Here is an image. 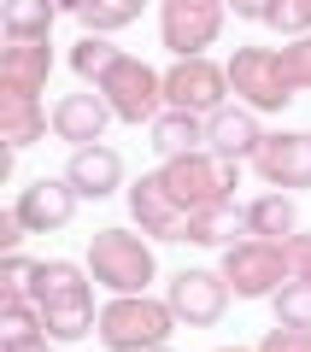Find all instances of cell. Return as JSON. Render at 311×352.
I'll list each match as a JSON object with an SVG mask.
<instances>
[{
  "instance_id": "1",
  "label": "cell",
  "mask_w": 311,
  "mask_h": 352,
  "mask_svg": "<svg viewBox=\"0 0 311 352\" xmlns=\"http://www.w3.org/2000/svg\"><path fill=\"white\" fill-rule=\"evenodd\" d=\"M30 300L41 305V329H47L59 346L100 329L88 270H83V264H71V258H41L36 264V282H30Z\"/></svg>"
},
{
  "instance_id": "2",
  "label": "cell",
  "mask_w": 311,
  "mask_h": 352,
  "mask_svg": "<svg viewBox=\"0 0 311 352\" xmlns=\"http://www.w3.org/2000/svg\"><path fill=\"white\" fill-rule=\"evenodd\" d=\"M176 329L171 300H153V294H112V305H100V329L112 352H136V346H164Z\"/></svg>"
},
{
  "instance_id": "3",
  "label": "cell",
  "mask_w": 311,
  "mask_h": 352,
  "mask_svg": "<svg viewBox=\"0 0 311 352\" xmlns=\"http://www.w3.org/2000/svg\"><path fill=\"white\" fill-rule=\"evenodd\" d=\"M153 270H159L153 264V247L141 235H129V229H100L88 241V276L106 294H147Z\"/></svg>"
},
{
  "instance_id": "4",
  "label": "cell",
  "mask_w": 311,
  "mask_h": 352,
  "mask_svg": "<svg viewBox=\"0 0 311 352\" xmlns=\"http://www.w3.org/2000/svg\"><path fill=\"white\" fill-rule=\"evenodd\" d=\"M159 176H164V188L182 200V212H200V206H224V200H235V188H241L235 159H217L212 147L182 153V159H164V164H159Z\"/></svg>"
},
{
  "instance_id": "5",
  "label": "cell",
  "mask_w": 311,
  "mask_h": 352,
  "mask_svg": "<svg viewBox=\"0 0 311 352\" xmlns=\"http://www.w3.org/2000/svg\"><path fill=\"white\" fill-rule=\"evenodd\" d=\"M224 282L235 288V300H270L282 282H294V264H288V247L282 241H235V247H224Z\"/></svg>"
},
{
  "instance_id": "6",
  "label": "cell",
  "mask_w": 311,
  "mask_h": 352,
  "mask_svg": "<svg viewBox=\"0 0 311 352\" xmlns=\"http://www.w3.org/2000/svg\"><path fill=\"white\" fill-rule=\"evenodd\" d=\"M100 94H106V106H112V118H124V124H153V118L164 112V76L153 71L147 59H118L112 71L100 76Z\"/></svg>"
},
{
  "instance_id": "7",
  "label": "cell",
  "mask_w": 311,
  "mask_h": 352,
  "mask_svg": "<svg viewBox=\"0 0 311 352\" xmlns=\"http://www.w3.org/2000/svg\"><path fill=\"white\" fill-rule=\"evenodd\" d=\"M229 88H235V100L253 106V112H282V106L294 100V82H288L276 47H235V59H229Z\"/></svg>"
},
{
  "instance_id": "8",
  "label": "cell",
  "mask_w": 311,
  "mask_h": 352,
  "mask_svg": "<svg viewBox=\"0 0 311 352\" xmlns=\"http://www.w3.org/2000/svg\"><path fill=\"white\" fill-rule=\"evenodd\" d=\"M229 65L206 59V53H194V59H176L171 71H164V106H176V112H200L212 118L217 106H229Z\"/></svg>"
},
{
  "instance_id": "9",
  "label": "cell",
  "mask_w": 311,
  "mask_h": 352,
  "mask_svg": "<svg viewBox=\"0 0 311 352\" xmlns=\"http://www.w3.org/2000/svg\"><path fill=\"white\" fill-rule=\"evenodd\" d=\"M224 12H229V0H164L159 6V41L176 59H194V53H206L217 41Z\"/></svg>"
},
{
  "instance_id": "10",
  "label": "cell",
  "mask_w": 311,
  "mask_h": 352,
  "mask_svg": "<svg viewBox=\"0 0 311 352\" xmlns=\"http://www.w3.org/2000/svg\"><path fill=\"white\" fill-rule=\"evenodd\" d=\"M229 294H235V288L224 282V270H176L171 288H164V300H171L176 323H188V329H212L217 317H224Z\"/></svg>"
},
{
  "instance_id": "11",
  "label": "cell",
  "mask_w": 311,
  "mask_h": 352,
  "mask_svg": "<svg viewBox=\"0 0 311 352\" xmlns=\"http://www.w3.org/2000/svg\"><path fill=\"white\" fill-rule=\"evenodd\" d=\"M253 170L282 194L311 188V129H276V135H264V147L253 153Z\"/></svg>"
},
{
  "instance_id": "12",
  "label": "cell",
  "mask_w": 311,
  "mask_h": 352,
  "mask_svg": "<svg viewBox=\"0 0 311 352\" xmlns=\"http://www.w3.org/2000/svg\"><path fill=\"white\" fill-rule=\"evenodd\" d=\"M76 200H83V194H76L65 176H36L30 188H18V206H12V212L24 217L30 235H53V229H65V223L76 217Z\"/></svg>"
},
{
  "instance_id": "13",
  "label": "cell",
  "mask_w": 311,
  "mask_h": 352,
  "mask_svg": "<svg viewBox=\"0 0 311 352\" xmlns=\"http://www.w3.org/2000/svg\"><path fill=\"white\" fill-rule=\"evenodd\" d=\"M129 217H136L141 235H159V241H182V229H188L182 200L164 188V176H159V170L141 176L136 188H129Z\"/></svg>"
},
{
  "instance_id": "14",
  "label": "cell",
  "mask_w": 311,
  "mask_h": 352,
  "mask_svg": "<svg viewBox=\"0 0 311 352\" xmlns=\"http://www.w3.org/2000/svg\"><path fill=\"white\" fill-rule=\"evenodd\" d=\"M206 147L217 153V159H253V153L264 147V129H259V112L253 106H217L212 118H206Z\"/></svg>"
},
{
  "instance_id": "15",
  "label": "cell",
  "mask_w": 311,
  "mask_h": 352,
  "mask_svg": "<svg viewBox=\"0 0 311 352\" xmlns=\"http://www.w3.org/2000/svg\"><path fill=\"white\" fill-rule=\"evenodd\" d=\"M106 124H112V106H106V94H65L59 106H53V135L71 141V147H94L100 135H106Z\"/></svg>"
},
{
  "instance_id": "16",
  "label": "cell",
  "mask_w": 311,
  "mask_h": 352,
  "mask_svg": "<svg viewBox=\"0 0 311 352\" xmlns=\"http://www.w3.org/2000/svg\"><path fill=\"white\" fill-rule=\"evenodd\" d=\"M65 182H71L83 200H106V194L124 182V159H118L106 141H94V147H76L71 164H65Z\"/></svg>"
},
{
  "instance_id": "17",
  "label": "cell",
  "mask_w": 311,
  "mask_h": 352,
  "mask_svg": "<svg viewBox=\"0 0 311 352\" xmlns=\"http://www.w3.org/2000/svg\"><path fill=\"white\" fill-rule=\"evenodd\" d=\"M47 76H53V47L47 41H6V47H0V88L41 94Z\"/></svg>"
},
{
  "instance_id": "18",
  "label": "cell",
  "mask_w": 311,
  "mask_h": 352,
  "mask_svg": "<svg viewBox=\"0 0 311 352\" xmlns=\"http://www.w3.org/2000/svg\"><path fill=\"white\" fill-rule=\"evenodd\" d=\"M53 118L41 112L36 94H18V88H0V141L6 147H36L41 135H47Z\"/></svg>"
},
{
  "instance_id": "19",
  "label": "cell",
  "mask_w": 311,
  "mask_h": 352,
  "mask_svg": "<svg viewBox=\"0 0 311 352\" xmlns=\"http://www.w3.org/2000/svg\"><path fill=\"white\" fill-rule=\"evenodd\" d=\"M147 135H153V153H159V159H182V153H200V147H206V118L164 106V112L147 124Z\"/></svg>"
},
{
  "instance_id": "20",
  "label": "cell",
  "mask_w": 311,
  "mask_h": 352,
  "mask_svg": "<svg viewBox=\"0 0 311 352\" xmlns=\"http://www.w3.org/2000/svg\"><path fill=\"white\" fill-rule=\"evenodd\" d=\"M241 217H247V235H259V241H288V235H299V206H294V194H282V188L247 200V206H241Z\"/></svg>"
},
{
  "instance_id": "21",
  "label": "cell",
  "mask_w": 311,
  "mask_h": 352,
  "mask_svg": "<svg viewBox=\"0 0 311 352\" xmlns=\"http://www.w3.org/2000/svg\"><path fill=\"white\" fill-rule=\"evenodd\" d=\"M235 229H247V217H241L235 200H224V206H200V212H188L182 241H200V247H235Z\"/></svg>"
},
{
  "instance_id": "22",
  "label": "cell",
  "mask_w": 311,
  "mask_h": 352,
  "mask_svg": "<svg viewBox=\"0 0 311 352\" xmlns=\"http://www.w3.org/2000/svg\"><path fill=\"white\" fill-rule=\"evenodd\" d=\"M53 18H59V0H6V6H0L6 41H47Z\"/></svg>"
},
{
  "instance_id": "23",
  "label": "cell",
  "mask_w": 311,
  "mask_h": 352,
  "mask_svg": "<svg viewBox=\"0 0 311 352\" xmlns=\"http://www.w3.org/2000/svg\"><path fill=\"white\" fill-rule=\"evenodd\" d=\"M141 6H147V0H88L83 12V30H94V36H112V30H129L141 18Z\"/></svg>"
},
{
  "instance_id": "24",
  "label": "cell",
  "mask_w": 311,
  "mask_h": 352,
  "mask_svg": "<svg viewBox=\"0 0 311 352\" xmlns=\"http://www.w3.org/2000/svg\"><path fill=\"white\" fill-rule=\"evenodd\" d=\"M118 59H124V53H118L106 36H94V30H88V36L71 47V65H76V76H83V82H100V76L112 71Z\"/></svg>"
},
{
  "instance_id": "25",
  "label": "cell",
  "mask_w": 311,
  "mask_h": 352,
  "mask_svg": "<svg viewBox=\"0 0 311 352\" xmlns=\"http://www.w3.org/2000/svg\"><path fill=\"white\" fill-rule=\"evenodd\" d=\"M270 305H276V323H288V329H311V282H282V288L270 294Z\"/></svg>"
},
{
  "instance_id": "26",
  "label": "cell",
  "mask_w": 311,
  "mask_h": 352,
  "mask_svg": "<svg viewBox=\"0 0 311 352\" xmlns=\"http://www.w3.org/2000/svg\"><path fill=\"white\" fill-rule=\"evenodd\" d=\"M264 24H270V30H282L288 41H294V36H311V0H276Z\"/></svg>"
},
{
  "instance_id": "27",
  "label": "cell",
  "mask_w": 311,
  "mask_h": 352,
  "mask_svg": "<svg viewBox=\"0 0 311 352\" xmlns=\"http://www.w3.org/2000/svg\"><path fill=\"white\" fill-rule=\"evenodd\" d=\"M282 71H288L294 88H311V36H294L282 47Z\"/></svg>"
},
{
  "instance_id": "28",
  "label": "cell",
  "mask_w": 311,
  "mask_h": 352,
  "mask_svg": "<svg viewBox=\"0 0 311 352\" xmlns=\"http://www.w3.org/2000/svg\"><path fill=\"white\" fill-rule=\"evenodd\" d=\"M30 282H36V264L24 252H6L0 258V294H30Z\"/></svg>"
},
{
  "instance_id": "29",
  "label": "cell",
  "mask_w": 311,
  "mask_h": 352,
  "mask_svg": "<svg viewBox=\"0 0 311 352\" xmlns=\"http://www.w3.org/2000/svg\"><path fill=\"white\" fill-rule=\"evenodd\" d=\"M259 352H311V329H288V323H276L270 335L259 340Z\"/></svg>"
},
{
  "instance_id": "30",
  "label": "cell",
  "mask_w": 311,
  "mask_h": 352,
  "mask_svg": "<svg viewBox=\"0 0 311 352\" xmlns=\"http://www.w3.org/2000/svg\"><path fill=\"white\" fill-rule=\"evenodd\" d=\"M282 247H288V264H294V276H299V282H311V235H288Z\"/></svg>"
},
{
  "instance_id": "31",
  "label": "cell",
  "mask_w": 311,
  "mask_h": 352,
  "mask_svg": "<svg viewBox=\"0 0 311 352\" xmlns=\"http://www.w3.org/2000/svg\"><path fill=\"white\" fill-rule=\"evenodd\" d=\"M24 235H30V229H24V217H18V212L0 217V252H18V241H24Z\"/></svg>"
},
{
  "instance_id": "32",
  "label": "cell",
  "mask_w": 311,
  "mask_h": 352,
  "mask_svg": "<svg viewBox=\"0 0 311 352\" xmlns=\"http://www.w3.org/2000/svg\"><path fill=\"white\" fill-rule=\"evenodd\" d=\"M59 340L53 335H24V340H6V352H53Z\"/></svg>"
},
{
  "instance_id": "33",
  "label": "cell",
  "mask_w": 311,
  "mask_h": 352,
  "mask_svg": "<svg viewBox=\"0 0 311 352\" xmlns=\"http://www.w3.org/2000/svg\"><path fill=\"white\" fill-rule=\"evenodd\" d=\"M229 6H235V18H259V24H264L276 0H229Z\"/></svg>"
},
{
  "instance_id": "34",
  "label": "cell",
  "mask_w": 311,
  "mask_h": 352,
  "mask_svg": "<svg viewBox=\"0 0 311 352\" xmlns=\"http://www.w3.org/2000/svg\"><path fill=\"white\" fill-rule=\"evenodd\" d=\"M83 6H88V0H59V12H83Z\"/></svg>"
},
{
  "instance_id": "35",
  "label": "cell",
  "mask_w": 311,
  "mask_h": 352,
  "mask_svg": "<svg viewBox=\"0 0 311 352\" xmlns=\"http://www.w3.org/2000/svg\"><path fill=\"white\" fill-rule=\"evenodd\" d=\"M217 352H247V346H217ZM253 352H259V346H253Z\"/></svg>"
},
{
  "instance_id": "36",
  "label": "cell",
  "mask_w": 311,
  "mask_h": 352,
  "mask_svg": "<svg viewBox=\"0 0 311 352\" xmlns=\"http://www.w3.org/2000/svg\"><path fill=\"white\" fill-rule=\"evenodd\" d=\"M136 352H164V346H136Z\"/></svg>"
}]
</instances>
